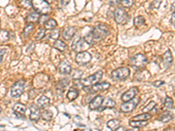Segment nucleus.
Listing matches in <instances>:
<instances>
[{
    "instance_id": "2",
    "label": "nucleus",
    "mask_w": 175,
    "mask_h": 131,
    "mask_svg": "<svg viewBox=\"0 0 175 131\" xmlns=\"http://www.w3.org/2000/svg\"><path fill=\"white\" fill-rule=\"evenodd\" d=\"M34 9L39 15H48L52 11V8L48 3L45 0H32Z\"/></svg>"
},
{
    "instance_id": "45",
    "label": "nucleus",
    "mask_w": 175,
    "mask_h": 131,
    "mask_svg": "<svg viewBox=\"0 0 175 131\" xmlns=\"http://www.w3.org/2000/svg\"><path fill=\"white\" fill-rule=\"evenodd\" d=\"M174 17H175V13L173 12V15H172V20H171V22L173 21V25L174 24Z\"/></svg>"
},
{
    "instance_id": "46",
    "label": "nucleus",
    "mask_w": 175,
    "mask_h": 131,
    "mask_svg": "<svg viewBox=\"0 0 175 131\" xmlns=\"http://www.w3.org/2000/svg\"><path fill=\"white\" fill-rule=\"evenodd\" d=\"M171 11H173V12H174V4H173V7H172V9Z\"/></svg>"
},
{
    "instance_id": "9",
    "label": "nucleus",
    "mask_w": 175,
    "mask_h": 131,
    "mask_svg": "<svg viewBox=\"0 0 175 131\" xmlns=\"http://www.w3.org/2000/svg\"><path fill=\"white\" fill-rule=\"evenodd\" d=\"M139 102H140V98L134 97L129 102H123L121 105V111L123 112V113H131L138 105Z\"/></svg>"
},
{
    "instance_id": "34",
    "label": "nucleus",
    "mask_w": 175,
    "mask_h": 131,
    "mask_svg": "<svg viewBox=\"0 0 175 131\" xmlns=\"http://www.w3.org/2000/svg\"><path fill=\"white\" fill-rule=\"evenodd\" d=\"M20 6L22 8H24L25 10H31L33 9V5H32V2L29 0H21L20 1Z\"/></svg>"
},
{
    "instance_id": "5",
    "label": "nucleus",
    "mask_w": 175,
    "mask_h": 131,
    "mask_svg": "<svg viewBox=\"0 0 175 131\" xmlns=\"http://www.w3.org/2000/svg\"><path fill=\"white\" fill-rule=\"evenodd\" d=\"M25 87V80H20L19 81H16L11 87V96L12 98L20 97L24 93Z\"/></svg>"
},
{
    "instance_id": "41",
    "label": "nucleus",
    "mask_w": 175,
    "mask_h": 131,
    "mask_svg": "<svg viewBox=\"0 0 175 131\" xmlns=\"http://www.w3.org/2000/svg\"><path fill=\"white\" fill-rule=\"evenodd\" d=\"M161 2H162V0H155L152 4H151V8H159V5L161 4Z\"/></svg>"
},
{
    "instance_id": "15",
    "label": "nucleus",
    "mask_w": 175,
    "mask_h": 131,
    "mask_svg": "<svg viewBox=\"0 0 175 131\" xmlns=\"http://www.w3.org/2000/svg\"><path fill=\"white\" fill-rule=\"evenodd\" d=\"M58 70L61 74H70L72 72V67L68 61L63 60L59 65Z\"/></svg>"
},
{
    "instance_id": "16",
    "label": "nucleus",
    "mask_w": 175,
    "mask_h": 131,
    "mask_svg": "<svg viewBox=\"0 0 175 131\" xmlns=\"http://www.w3.org/2000/svg\"><path fill=\"white\" fill-rule=\"evenodd\" d=\"M102 100H103V97L102 95H96V97L93 98L88 105L89 109L90 110H98V108L102 105Z\"/></svg>"
},
{
    "instance_id": "28",
    "label": "nucleus",
    "mask_w": 175,
    "mask_h": 131,
    "mask_svg": "<svg viewBox=\"0 0 175 131\" xmlns=\"http://www.w3.org/2000/svg\"><path fill=\"white\" fill-rule=\"evenodd\" d=\"M173 119V115H172L170 112H165V114L161 115L159 118V121H162V122H168V121H172Z\"/></svg>"
},
{
    "instance_id": "22",
    "label": "nucleus",
    "mask_w": 175,
    "mask_h": 131,
    "mask_svg": "<svg viewBox=\"0 0 175 131\" xmlns=\"http://www.w3.org/2000/svg\"><path fill=\"white\" fill-rule=\"evenodd\" d=\"M34 29V23H28L25 26V29L23 31V33H22V38L25 39L29 36L31 33L33 32V30Z\"/></svg>"
},
{
    "instance_id": "14",
    "label": "nucleus",
    "mask_w": 175,
    "mask_h": 131,
    "mask_svg": "<svg viewBox=\"0 0 175 131\" xmlns=\"http://www.w3.org/2000/svg\"><path fill=\"white\" fill-rule=\"evenodd\" d=\"M30 110H31V114H30V119L32 121H39V119L40 118L41 113H40V109L38 105L32 103L30 106Z\"/></svg>"
},
{
    "instance_id": "44",
    "label": "nucleus",
    "mask_w": 175,
    "mask_h": 131,
    "mask_svg": "<svg viewBox=\"0 0 175 131\" xmlns=\"http://www.w3.org/2000/svg\"><path fill=\"white\" fill-rule=\"evenodd\" d=\"M109 3H110V5H112V6H113V5H119V0H110Z\"/></svg>"
},
{
    "instance_id": "39",
    "label": "nucleus",
    "mask_w": 175,
    "mask_h": 131,
    "mask_svg": "<svg viewBox=\"0 0 175 131\" xmlns=\"http://www.w3.org/2000/svg\"><path fill=\"white\" fill-rule=\"evenodd\" d=\"M45 34H46V29L45 28H40L39 30V32H38V33L36 34V36H35V40L42 39L44 38V36H45Z\"/></svg>"
},
{
    "instance_id": "27",
    "label": "nucleus",
    "mask_w": 175,
    "mask_h": 131,
    "mask_svg": "<svg viewBox=\"0 0 175 131\" xmlns=\"http://www.w3.org/2000/svg\"><path fill=\"white\" fill-rule=\"evenodd\" d=\"M39 14L37 13L36 11H34V12H31L30 14L27 15V17L25 19V21H26V23H34V22L39 21Z\"/></svg>"
},
{
    "instance_id": "8",
    "label": "nucleus",
    "mask_w": 175,
    "mask_h": 131,
    "mask_svg": "<svg viewBox=\"0 0 175 131\" xmlns=\"http://www.w3.org/2000/svg\"><path fill=\"white\" fill-rule=\"evenodd\" d=\"M89 46L90 45L84 39V38H83V37H77L76 39L74 40L73 43H72V49H73L74 52L79 53V52L85 51L86 49L89 47Z\"/></svg>"
},
{
    "instance_id": "25",
    "label": "nucleus",
    "mask_w": 175,
    "mask_h": 131,
    "mask_svg": "<svg viewBox=\"0 0 175 131\" xmlns=\"http://www.w3.org/2000/svg\"><path fill=\"white\" fill-rule=\"evenodd\" d=\"M78 95H79V92H78L77 89L74 87H71L67 94V98L69 101H74L78 97Z\"/></svg>"
},
{
    "instance_id": "26",
    "label": "nucleus",
    "mask_w": 175,
    "mask_h": 131,
    "mask_svg": "<svg viewBox=\"0 0 175 131\" xmlns=\"http://www.w3.org/2000/svg\"><path fill=\"white\" fill-rule=\"evenodd\" d=\"M120 126V121L118 119H111L107 122V127L110 130H117V129Z\"/></svg>"
},
{
    "instance_id": "29",
    "label": "nucleus",
    "mask_w": 175,
    "mask_h": 131,
    "mask_svg": "<svg viewBox=\"0 0 175 131\" xmlns=\"http://www.w3.org/2000/svg\"><path fill=\"white\" fill-rule=\"evenodd\" d=\"M163 59H164L165 64H166L168 67L173 64V55L171 54L170 50H167V51L165 52L164 56H163Z\"/></svg>"
},
{
    "instance_id": "6",
    "label": "nucleus",
    "mask_w": 175,
    "mask_h": 131,
    "mask_svg": "<svg viewBox=\"0 0 175 131\" xmlns=\"http://www.w3.org/2000/svg\"><path fill=\"white\" fill-rule=\"evenodd\" d=\"M102 76H103V72L102 70H99L97 72L88 76V77L83 79V81H81V84L83 85V87H89V86H92L96 83L99 82L101 80H102Z\"/></svg>"
},
{
    "instance_id": "36",
    "label": "nucleus",
    "mask_w": 175,
    "mask_h": 131,
    "mask_svg": "<svg viewBox=\"0 0 175 131\" xmlns=\"http://www.w3.org/2000/svg\"><path fill=\"white\" fill-rule=\"evenodd\" d=\"M134 3L133 0H119V5H121L124 8H130Z\"/></svg>"
},
{
    "instance_id": "48",
    "label": "nucleus",
    "mask_w": 175,
    "mask_h": 131,
    "mask_svg": "<svg viewBox=\"0 0 175 131\" xmlns=\"http://www.w3.org/2000/svg\"><path fill=\"white\" fill-rule=\"evenodd\" d=\"M1 112H2V107H0V113H1Z\"/></svg>"
},
{
    "instance_id": "23",
    "label": "nucleus",
    "mask_w": 175,
    "mask_h": 131,
    "mask_svg": "<svg viewBox=\"0 0 175 131\" xmlns=\"http://www.w3.org/2000/svg\"><path fill=\"white\" fill-rule=\"evenodd\" d=\"M151 115L149 114L148 112L147 113H145L143 112V114L141 115H137L136 116H134L132 118V120H136V121H149L151 119Z\"/></svg>"
},
{
    "instance_id": "30",
    "label": "nucleus",
    "mask_w": 175,
    "mask_h": 131,
    "mask_svg": "<svg viewBox=\"0 0 175 131\" xmlns=\"http://www.w3.org/2000/svg\"><path fill=\"white\" fill-rule=\"evenodd\" d=\"M40 116L42 117V119L45 120V121H49L53 120L54 115H53V113L50 111V110H44V111L41 113V116Z\"/></svg>"
},
{
    "instance_id": "7",
    "label": "nucleus",
    "mask_w": 175,
    "mask_h": 131,
    "mask_svg": "<svg viewBox=\"0 0 175 131\" xmlns=\"http://www.w3.org/2000/svg\"><path fill=\"white\" fill-rule=\"evenodd\" d=\"M84 90L87 91L89 94H95V93L101 92L108 90L110 87V84L107 81H102V82H97L89 87H83Z\"/></svg>"
},
{
    "instance_id": "10",
    "label": "nucleus",
    "mask_w": 175,
    "mask_h": 131,
    "mask_svg": "<svg viewBox=\"0 0 175 131\" xmlns=\"http://www.w3.org/2000/svg\"><path fill=\"white\" fill-rule=\"evenodd\" d=\"M114 20L118 24H125L129 20V15L122 8H117L114 11Z\"/></svg>"
},
{
    "instance_id": "17",
    "label": "nucleus",
    "mask_w": 175,
    "mask_h": 131,
    "mask_svg": "<svg viewBox=\"0 0 175 131\" xmlns=\"http://www.w3.org/2000/svg\"><path fill=\"white\" fill-rule=\"evenodd\" d=\"M115 107H116V102L111 98L107 97L102 100V105H101V107L98 108V110L102 111L105 108H114Z\"/></svg>"
},
{
    "instance_id": "40",
    "label": "nucleus",
    "mask_w": 175,
    "mask_h": 131,
    "mask_svg": "<svg viewBox=\"0 0 175 131\" xmlns=\"http://www.w3.org/2000/svg\"><path fill=\"white\" fill-rule=\"evenodd\" d=\"M59 36H60V32L58 30H54L50 33V39L56 40V39H59Z\"/></svg>"
},
{
    "instance_id": "18",
    "label": "nucleus",
    "mask_w": 175,
    "mask_h": 131,
    "mask_svg": "<svg viewBox=\"0 0 175 131\" xmlns=\"http://www.w3.org/2000/svg\"><path fill=\"white\" fill-rule=\"evenodd\" d=\"M68 85H69V81L67 79H62L61 81H59L57 85H56V93L58 95L62 94V93L65 91V89L67 88Z\"/></svg>"
},
{
    "instance_id": "24",
    "label": "nucleus",
    "mask_w": 175,
    "mask_h": 131,
    "mask_svg": "<svg viewBox=\"0 0 175 131\" xmlns=\"http://www.w3.org/2000/svg\"><path fill=\"white\" fill-rule=\"evenodd\" d=\"M54 47L55 49H57L60 52H64L67 49V44L63 42L62 40L56 39L55 42L54 43Z\"/></svg>"
},
{
    "instance_id": "19",
    "label": "nucleus",
    "mask_w": 175,
    "mask_h": 131,
    "mask_svg": "<svg viewBox=\"0 0 175 131\" xmlns=\"http://www.w3.org/2000/svg\"><path fill=\"white\" fill-rule=\"evenodd\" d=\"M76 33V28H74L73 26H68L66 29L63 31V39L67 41H69L73 39V37L74 36V34Z\"/></svg>"
},
{
    "instance_id": "35",
    "label": "nucleus",
    "mask_w": 175,
    "mask_h": 131,
    "mask_svg": "<svg viewBox=\"0 0 175 131\" xmlns=\"http://www.w3.org/2000/svg\"><path fill=\"white\" fill-rule=\"evenodd\" d=\"M164 106L168 109H173V100L169 96H166L165 102H164Z\"/></svg>"
},
{
    "instance_id": "37",
    "label": "nucleus",
    "mask_w": 175,
    "mask_h": 131,
    "mask_svg": "<svg viewBox=\"0 0 175 131\" xmlns=\"http://www.w3.org/2000/svg\"><path fill=\"white\" fill-rule=\"evenodd\" d=\"M156 106V102H150L147 105H146V107H144L142 108V111L145 112V113H147V112L151 111Z\"/></svg>"
},
{
    "instance_id": "43",
    "label": "nucleus",
    "mask_w": 175,
    "mask_h": 131,
    "mask_svg": "<svg viewBox=\"0 0 175 131\" xmlns=\"http://www.w3.org/2000/svg\"><path fill=\"white\" fill-rule=\"evenodd\" d=\"M5 53H6V49H2V50L0 51V62H2V61H3Z\"/></svg>"
},
{
    "instance_id": "31",
    "label": "nucleus",
    "mask_w": 175,
    "mask_h": 131,
    "mask_svg": "<svg viewBox=\"0 0 175 131\" xmlns=\"http://www.w3.org/2000/svg\"><path fill=\"white\" fill-rule=\"evenodd\" d=\"M130 125H131L132 128L139 129V128H142V127L146 126V121H136V120H131V121H130Z\"/></svg>"
},
{
    "instance_id": "20",
    "label": "nucleus",
    "mask_w": 175,
    "mask_h": 131,
    "mask_svg": "<svg viewBox=\"0 0 175 131\" xmlns=\"http://www.w3.org/2000/svg\"><path fill=\"white\" fill-rule=\"evenodd\" d=\"M37 105L39 108H46L50 105V99L46 95H41L37 101Z\"/></svg>"
},
{
    "instance_id": "42",
    "label": "nucleus",
    "mask_w": 175,
    "mask_h": 131,
    "mask_svg": "<svg viewBox=\"0 0 175 131\" xmlns=\"http://www.w3.org/2000/svg\"><path fill=\"white\" fill-rule=\"evenodd\" d=\"M165 84V82L164 81H154V82L152 83V85L154 86V87H160V86H162V85H164Z\"/></svg>"
},
{
    "instance_id": "13",
    "label": "nucleus",
    "mask_w": 175,
    "mask_h": 131,
    "mask_svg": "<svg viewBox=\"0 0 175 131\" xmlns=\"http://www.w3.org/2000/svg\"><path fill=\"white\" fill-rule=\"evenodd\" d=\"M12 110H13V113H14V115L17 117L22 118V119L25 118V111H26V107L25 106L24 104H22L20 102L16 103L13 106Z\"/></svg>"
},
{
    "instance_id": "47",
    "label": "nucleus",
    "mask_w": 175,
    "mask_h": 131,
    "mask_svg": "<svg viewBox=\"0 0 175 131\" xmlns=\"http://www.w3.org/2000/svg\"><path fill=\"white\" fill-rule=\"evenodd\" d=\"M45 1H47L48 4H51V3H53V1H54V0H45Z\"/></svg>"
},
{
    "instance_id": "12",
    "label": "nucleus",
    "mask_w": 175,
    "mask_h": 131,
    "mask_svg": "<svg viewBox=\"0 0 175 131\" xmlns=\"http://www.w3.org/2000/svg\"><path fill=\"white\" fill-rule=\"evenodd\" d=\"M138 92H139V90H138L137 87H131V88H130L129 90H127L126 92L122 95V101H123V102L131 101V100H132L134 97H136V95L138 94Z\"/></svg>"
},
{
    "instance_id": "38",
    "label": "nucleus",
    "mask_w": 175,
    "mask_h": 131,
    "mask_svg": "<svg viewBox=\"0 0 175 131\" xmlns=\"http://www.w3.org/2000/svg\"><path fill=\"white\" fill-rule=\"evenodd\" d=\"M83 71H81L79 69H75V70H74L72 78H73L74 80H80L82 78V76H83Z\"/></svg>"
},
{
    "instance_id": "11",
    "label": "nucleus",
    "mask_w": 175,
    "mask_h": 131,
    "mask_svg": "<svg viewBox=\"0 0 175 131\" xmlns=\"http://www.w3.org/2000/svg\"><path fill=\"white\" fill-rule=\"evenodd\" d=\"M91 59H92V55L86 51L79 52L75 57V61L79 66H84L86 64L89 63Z\"/></svg>"
},
{
    "instance_id": "49",
    "label": "nucleus",
    "mask_w": 175,
    "mask_h": 131,
    "mask_svg": "<svg viewBox=\"0 0 175 131\" xmlns=\"http://www.w3.org/2000/svg\"><path fill=\"white\" fill-rule=\"evenodd\" d=\"M0 23H1V20H0Z\"/></svg>"
},
{
    "instance_id": "32",
    "label": "nucleus",
    "mask_w": 175,
    "mask_h": 131,
    "mask_svg": "<svg viewBox=\"0 0 175 131\" xmlns=\"http://www.w3.org/2000/svg\"><path fill=\"white\" fill-rule=\"evenodd\" d=\"M10 39V34L7 31L5 30H1L0 31V42L1 43H5L6 41H8Z\"/></svg>"
},
{
    "instance_id": "4",
    "label": "nucleus",
    "mask_w": 175,
    "mask_h": 131,
    "mask_svg": "<svg viewBox=\"0 0 175 131\" xmlns=\"http://www.w3.org/2000/svg\"><path fill=\"white\" fill-rule=\"evenodd\" d=\"M130 69L128 68H118L112 71L111 78L114 81H123L130 76Z\"/></svg>"
},
{
    "instance_id": "21",
    "label": "nucleus",
    "mask_w": 175,
    "mask_h": 131,
    "mask_svg": "<svg viewBox=\"0 0 175 131\" xmlns=\"http://www.w3.org/2000/svg\"><path fill=\"white\" fill-rule=\"evenodd\" d=\"M56 26H57V22L53 19L47 20L44 22V28L46 30H54Z\"/></svg>"
},
{
    "instance_id": "33",
    "label": "nucleus",
    "mask_w": 175,
    "mask_h": 131,
    "mask_svg": "<svg viewBox=\"0 0 175 131\" xmlns=\"http://www.w3.org/2000/svg\"><path fill=\"white\" fill-rule=\"evenodd\" d=\"M146 23V20L143 16H137L134 19V25L136 27H140L142 25H144Z\"/></svg>"
},
{
    "instance_id": "3",
    "label": "nucleus",
    "mask_w": 175,
    "mask_h": 131,
    "mask_svg": "<svg viewBox=\"0 0 175 131\" xmlns=\"http://www.w3.org/2000/svg\"><path fill=\"white\" fill-rule=\"evenodd\" d=\"M148 63V59L145 54H137L130 59V66L135 69H142L146 68Z\"/></svg>"
},
{
    "instance_id": "1",
    "label": "nucleus",
    "mask_w": 175,
    "mask_h": 131,
    "mask_svg": "<svg viewBox=\"0 0 175 131\" xmlns=\"http://www.w3.org/2000/svg\"><path fill=\"white\" fill-rule=\"evenodd\" d=\"M108 35H109V29L106 24H98L92 31H90L85 35L84 39L91 46L100 42L101 40L105 39Z\"/></svg>"
}]
</instances>
